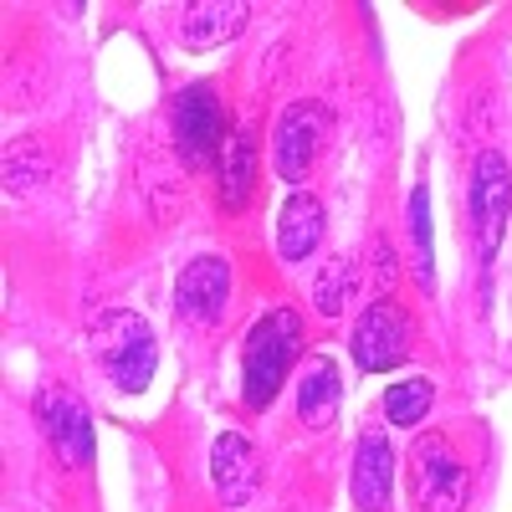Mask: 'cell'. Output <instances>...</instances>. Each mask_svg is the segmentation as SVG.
Instances as JSON below:
<instances>
[{
	"instance_id": "6da1fadb",
	"label": "cell",
	"mask_w": 512,
	"mask_h": 512,
	"mask_svg": "<svg viewBox=\"0 0 512 512\" xmlns=\"http://www.w3.org/2000/svg\"><path fill=\"white\" fill-rule=\"evenodd\" d=\"M88 349H93V364L103 369V379L113 384L118 395H144L154 369H159L154 328L139 313H128V308H103L88 323Z\"/></svg>"
},
{
	"instance_id": "7a4b0ae2",
	"label": "cell",
	"mask_w": 512,
	"mask_h": 512,
	"mask_svg": "<svg viewBox=\"0 0 512 512\" xmlns=\"http://www.w3.org/2000/svg\"><path fill=\"white\" fill-rule=\"evenodd\" d=\"M303 349V313L297 308H267V318H256V328L241 344V405L267 410L282 390L287 369L297 364Z\"/></svg>"
},
{
	"instance_id": "3957f363",
	"label": "cell",
	"mask_w": 512,
	"mask_h": 512,
	"mask_svg": "<svg viewBox=\"0 0 512 512\" xmlns=\"http://www.w3.org/2000/svg\"><path fill=\"white\" fill-rule=\"evenodd\" d=\"M410 492L420 512H461L472 492V472L446 436H420L410 446Z\"/></svg>"
},
{
	"instance_id": "277c9868",
	"label": "cell",
	"mask_w": 512,
	"mask_h": 512,
	"mask_svg": "<svg viewBox=\"0 0 512 512\" xmlns=\"http://www.w3.org/2000/svg\"><path fill=\"white\" fill-rule=\"evenodd\" d=\"M466 205H472V231H477L482 262H492L497 246H502V236H507V221H512V169H507V159H502L497 149L477 154Z\"/></svg>"
},
{
	"instance_id": "5b68a950",
	"label": "cell",
	"mask_w": 512,
	"mask_h": 512,
	"mask_svg": "<svg viewBox=\"0 0 512 512\" xmlns=\"http://www.w3.org/2000/svg\"><path fill=\"white\" fill-rule=\"evenodd\" d=\"M36 425H41L47 446L67 466H77V472L93 466V415H88V405H82L77 390H67V384H47V390L36 395Z\"/></svg>"
},
{
	"instance_id": "8992f818",
	"label": "cell",
	"mask_w": 512,
	"mask_h": 512,
	"mask_svg": "<svg viewBox=\"0 0 512 512\" xmlns=\"http://www.w3.org/2000/svg\"><path fill=\"white\" fill-rule=\"evenodd\" d=\"M323 144H328V108L313 103V98L292 103L277 118V134H272V169H277L287 185H303L313 175Z\"/></svg>"
},
{
	"instance_id": "52a82bcc",
	"label": "cell",
	"mask_w": 512,
	"mask_h": 512,
	"mask_svg": "<svg viewBox=\"0 0 512 512\" xmlns=\"http://www.w3.org/2000/svg\"><path fill=\"white\" fill-rule=\"evenodd\" d=\"M410 354V318L395 297H374L354 323V364L364 374H384Z\"/></svg>"
},
{
	"instance_id": "ba28073f",
	"label": "cell",
	"mask_w": 512,
	"mask_h": 512,
	"mask_svg": "<svg viewBox=\"0 0 512 512\" xmlns=\"http://www.w3.org/2000/svg\"><path fill=\"white\" fill-rule=\"evenodd\" d=\"M226 103L210 82H195L175 98V144L190 164H205L210 154L226 149Z\"/></svg>"
},
{
	"instance_id": "9c48e42d",
	"label": "cell",
	"mask_w": 512,
	"mask_h": 512,
	"mask_svg": "<svg viewBox=\"0 0 512 512\" xmlns=\"http://www.w3.org/2000/svg\"><path fill=\"white\" fill-rule=\"evenodd\" d=\"M226 303H231V267L221 256H195L175 282V313L195 328H210L221 323Z\"/></svg>"
},
{
	"instance_id": "30bf717a",
	"label": "cell",
	"mask_w": 512,
	"mask_h": 512,
	"mask_svg": "<svg viewBox=\"0 0 512 512\" xmlns=\"http://www.w3.org/2000/svg\"><path fill=\"white\" fill-rule=\"evenodd\" d=\"M210 482H216V497L226 507H246L256 482H262V461H256V446L236 431H221L216 446H210Z\"/></svg>"
},
{
	"instance_id": "8fae6325",
	"label": "cell",
	"mask_w": 512,
	"mask_h": 512,
	"mask_svg": "<svg viewBox=\"0 0 512 512\" xmlns=\"http://www.w3.org/2000/svg\"><path fill=\"white\" fill-rule=\"evenodd\" d=\"M246 21H251V11L241 0H200V6H185V16H180V47L216 52L246 31Z\"/></svg>"
},
{
	"instance_id": "7c38bea8",
	"label": "cell",
	"mask_w": 512,
	"mask_h": 512,
	"mask_svg": "<svg viewBox=\"0 0 512 512\" xmlns=\"http://www.w3.org/2000/svg\"><path fill=\"white\" fill-rule=\"evenodd\" d=\"M349 497H354L359 512H384L390 507V497H395V451H390L384 436H359Z\"/></svg>"
},
{
	"instance_id": "4fadbf2b",
	"label": "cell",
	"mask_w": 512,
	"mask_h": 512,
	"mask_svg": "<svg viewBox=\"0 0 512 512\" xmlns=\"http://www.w3.org/2000/svg\"><path fill=\"white\" fill-rule=\"evenodd\" d=\"M323 231H328V216H323V200L308 195V190H292L282 216H277V251L282 262H308V256L323 246Z\"/></svg>"
},
{
	"instance_id": "5bb4252c",
	"label": "cell",
	"mask_w": 512,
	"mask_h": 512,
	"mask_svg": "<svg viewBox=\"0 0 512 512\" xmlns=\"http://www.w3.org/2000/svg\"><path fill=\"white\" fill-rule=\"evenodd\" d=\"M338 400H344V374L328 354H308L303 374H297V415H303L308 431H323L338 415Z\"/></svg>"
},
{
	"instance_id": "9a60e30c",
	"label": "cell",
	"mask_w": 512,
	"mask_h": 512,
	"mask_svg": "<svg viewBox=\"0 0 512 512\" xmlns=\"http://www.w3.org/2000/svg\"><path fill=\"white\" fill-rule=\"evenodd\" d=\"M251 180H256V139L241 128V134H231L226 149H221V205L241 210L251 200Z\"/></svg>"
},
{
	"instance_id": "2e32d148",
	"label": "cell",
	"mask_w": 512,
	"mask_h": 512,
	"mask_svg": "<svg viewBox=\"0 0 512 512\" xmlns=\"http://www.w3.org/2000/svg\"><path fill=\"white\" fill-rule=\"evenodd\" d=\"M354 287H359L354 262H349V256H333V262H323L318 277H313V308H318L323 318H338V313L349 308Z\"/></svg>"
},
{
	"instance_id": "e0dca14e",
	"label": "cell",
	"mask_w": 512,
	"mask_h": 512,
	"mask_svg": "<svg viewBox=\"0 0 512 512\" xmlns=\"http://www.w3.org/2000/svg\"><path fill=\"white\" fill-rule=\"evenodd\" d=\"M436 405V384L431 379H405L395 384L390 395H384V415H390V425H420L425 415H431Z\"/></svg>"
},
{
	"instance_id": "ac0fdd59",
	"label": "cell",
	"mask_w": 512,
	"mask_h": 512,
	"mask_svg": "<svg viewBox=\"0 0 512 512\" xmlns=\"http://www.w3.org/2000/svg\"><path fill=\"white\" fill-rule=\"evenodd\" d=\"M410 236H415V277H420V287H431L436 267H431V195L425 190L410 195Z\"/></svg>"
}]
</instances>
